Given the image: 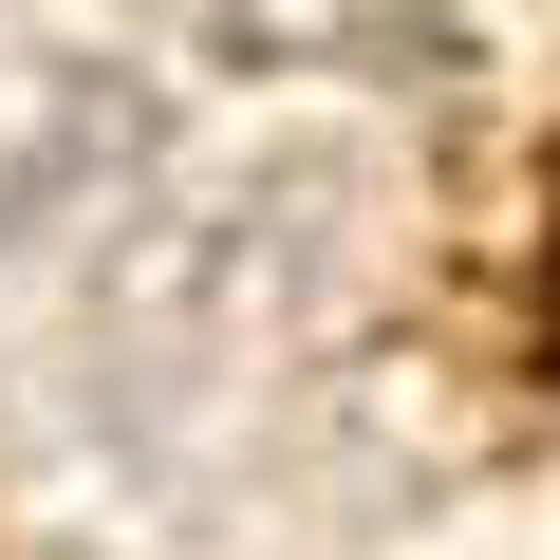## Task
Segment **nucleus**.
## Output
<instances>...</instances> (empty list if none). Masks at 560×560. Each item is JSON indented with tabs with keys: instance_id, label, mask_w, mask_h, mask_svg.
Segmentation results:
<instances>
[]
</instances>
